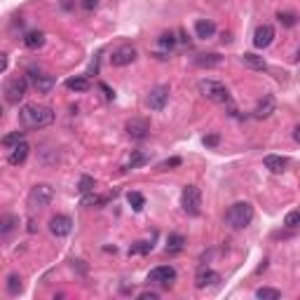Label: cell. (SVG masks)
Wrapping results in <instances>:
<instances>
[{"label":"cell","mask_w":300,"mask_h":300,"mask_svg":"<svg viewBox=\"0 0 300 300\" xmlns=\"http://www.w3.org/2000/svg\"><path fill=\"white\" fill-rule=\"evenodd\" d=\"M148 251H153L150 242H136V244L129 246V256H134V253H148Z\"/></svg>","instance_id":"29"},{"label":"cell","mask_w":300,"mask_h":300,"mask_svg":"<svg viewBox=\"0 0 300 300\" xmlns=\"http://www.w3.org/2000/svg\"><path fill=\"white\" fill-rule=\"evenodd\" d=\"M19 120L26 129H42L54 122V111L47 106H38V103H28L19 111Z\"/></svg>","instance_id":"1"},{"label":"cell","mask_w":300,"mask_h":300,"mask_svg":"<svg viewBox=\"0 0 300 300\" xmlns=\"http://www.w3.org/2000/svg\"><path fill=\"white\" fill-rule=\"evenodd\" d=\"M228 223L232 225L234 230H244L251 221H253V206L249 202H234L232 206L228 209Z\"/></svg>","instance_id":"2"},{"label":"cell","mask_w":300,"mask_h":300,"mask_svg":"<svg viewBox=\"0 0 300 300\" xmlns=\"http://www.w3.org/2000/svg\"><path fill=\"white\" fill-rule=\"evenodd\" d=\"M272 40H274V28L270 24H263V26L256 28V33H253V47L265 50V47L272 45Z\"/></svg>","instance_id":"10"},{"label":"cell","mask_w":300,"mask_h":300,"mask_svg":"<svg viewBox=\"0 0 300 300\" xmlns=\"http://www.w3.org/2000/svg\"><path fill=\"white\" fill-rule=\"evenodd\" d=\"M277 19L284 24V26H289V28L295 26V14H293V12H279Z\"/></svg>","instance_id":"32"},{"label":"cell","mask_w":300,"mask_h":300,"mask_svg":"<svg viewBox=\"0 0 300 300\" xmlns=\"http://www.w3.org/2000/svg\"><path fill=\"white\" fill-rule=\"evenodd\" d=\"M52 197H54V190L47 183H40L28 192V206H31V209H45V206L52 202Z\"/></svg>","instance_id":"5"},{"label":"cell","mask_w":300,"mask_h":300,"mask_svg":"<svg viewBox=\"0 0 300 300\" xmlns=\"http://www.w3.org/2000/svg\"><path fill=\"white\" fill-rule=\"evenodd\" d=\"M78 190L82 195H87V192H92V190H94V178L92 176H82L80 178V185H78Z\"/></svg>","instance_id":"31"},{"label":"cell","mask_w":300,"mask_h":300,"mask_svg":"<svg viewBox=\"0 0 300 300\" xmlns=\"http://www.w3.org/2000/svg\"><path fill=\"white\" fill-rule=\"evenodd\" d=\"M33 84L40 94H50L56 84V78L54 75H47V73H38V75H33Z\"/></svg>","instance_id":"14"},{"label":"cell","mask_w":300,"mask_h":300,"mask_svg":"<svg viewBox=\"0 0 300 300\" xmlns=\"http://www.w3.org/2000/svg\"><path fill=\"white\" fill-rule=\"evenodd\" d=\"M127 134L132 136L134 141H143V139H148L150 124L145 122V120H129L127 122Z\"/></svg>","instance_id":"12"},{"label":"cell","mask_w":300,"mask_h":300,"mask_svg":"<svg viewBox=\"0 0 300 300\" xmlns=\"http://www.w3.org/2000/svg\"><path fill=\"white\" fill-rule=\"evenodd\" d=\"M195 33H197V38H211L213 33H216V24L209 22V19H200V22L195 24Z\"/></svg>","instance_id":"18"},{"label":"cell","mask_w":300,"mask_h":300,"mask_svg":"<svg viewBox=\"0 0 300 300\" xmlns=\"http://www.w3.org/2000/svg\"><path fill=\"white\" fill-rule=\"evenodd\" d=\"M141 300H157V293H141Z\"/></svg>","instance_id":"42"},{"label":"cell","mask_w":300,"mask_h":300,"mask_svg":"<svg viewBox=\"0 0 300 300\" xmlns=\"http://www.w3.org/2000/svg\"><path fill=\"white\" fill-rule=\"evenodd\" d=\"M82 204L84 206H96V209H99V206H106L108 204V197H96V195H89V197H84V200H82Z\"/></svg>","instance_id":"28"},{"label":"cell","mask_w":300,"mask_h":300,"mask_svg":"<svg viewBox=\"0 0 300 300\" xmlns=\"http://www.w3.org/2000/svg\"><path fill=\"white\" fill-rule=\"evenodd\" d=\"M145 162H148V155H145V153H141V150H136V153L129 157L127 169H139V167H143Z\"/></svg>","instance_id":"26"},{"label":"cell","mask_w":300,"mask_h":300,"mask_svg":"<svg viewBox=\"0 0 300 300\" xmlns=\"http://www.w3.org/2000/svg\"><path fill=\"white\" fill-rule=\"evenodd\" d=\"M7 71V54L5 52H0V73Z\"/></svg>","instance_id":"41"},{"label":"cell","mask_w":300,"mask_h":300,"mask_svg":"<svg viewBox=\"0 0 300 300\" xmlns=\"http://www.w3.org/2000/svg\"><path fill=\"white\" fill-rule=\"evenodd\" d=\"M169 101V87H164V84H160V87L150 89L148 99H145V103H148L150 111H162V108L167 106Z\"/></svg>","instance_id":"9"},{"label":"cell","mask_w":300,"mask_h":300,"mask_svg":"<svg viewBox=\"0 0 300 300\" xmlns=\"http://www.w3.org/2000/svg\"><path fill=\"white\" fill-rule=\"evenodd\" d=\"M7 291H10L12 295H17V293H22V279L17 277V274H12L10 279H7Z\"/></svg>","instance_id":"30"},{"label":"cell","mask_w":300,"mask_h":300,"mask_svg":"<svg viewBox=\"0 0 300 300\" xmlns=\"http://www.w3.org/2000/svg\"><path fill=\"white\" fill-rule=\"evenodd\" d=\"M24 136H26V132H12V134H7V136H3L0 143L5 145V148H14L17 143H22L24 141Z\"/></svg>","instance_id":"24"},{"label":"cell","mask_w":300,"mask_h":300,"mask_svg":"<svg viewBox=\"0 0 300 300\" xmlns=\"http://www.w3.org/2000/svg\"><path fill=\"white\" fill-rule=\"evenodd\" d=\"M24 45H26L28 50H38L45 45V33L42 31H28L26 38H24Z\"/></svg>","instance_id":"20"},{"label":"cell","mask_w":300,"mask_h":300,"mask_svg":"<svg viewBox=\"0 0 300 300\" xmlns=\"http://www.w3.org/2000/svg\"><path fill=\"white\" fill-rule=\"evenodd\" d=\"M94 73H99V56H94V61L89 63V73H87V75H94Z\"/></svg>","instance_id":"40"},{"label":"cell","mask_w":300,"mask_h":300,"mask_svg":"<svg viewBox=\"0 0 300 300\" xmlns=\"http://www.w3.org/2000/svg\"><path fill=\"white\" fill-rule=\"evenodd\" d=\"M242 63H244V66H249V68H253V71H265V68H267L265 59H263V56H258V54H253V52H244V54H242Z\"/></svg>","instance_id":"17"},{"label":"cell","mask_w":300,"mask_h":300,"mask_svg":"<svg viewBox=\"0 0 300 300\" xmlns=\"http://www.w3.org/2000/svg\"><path fill=\"white\" fill-rule=\"evenodd\" d=\"M50 230H52V234H56V237H66V234L73 230V221L68 216H63V213H59V216H54L50 221Z\"/></svg>","instance_id":"11"},{"label":"cell","mask_w":300,"mask_h":300,"mask_svg":"<svg viewBox=\"0 0 300 300\" xmlns=\"http://www.w3.org/2000/svg\"><path fill=\"white\" fill-rule=\"evenodd\" d=\"M256 298H261V300H279V298H282V291L267 289V286H263V289L256 291Z\"/></svg>","instance_id":"27"},{"label":"cell","mask_w":300,"mask_h":300,"mask_svg":"<svg viewBox=\"0 0 300 300\" xmlns=\"http://www.w3.org/2000/svg\"><path fill=\"white\" fill-rule=\"evenodd\" d=\"M298 223H300V213L298 211H291V213H286V218H284V225L286 228H298Z\"/></svg>","instance_id":"33"},{"label":"cell","mask_w":300,"mask_h":300,"mask_svg":"<svg viewBox=\"0 0 300 300\" xmlns=\"http://www.w3.org/2000/svg\"><path fill=\"white\" fill-rule=\"evenodd\" d=\"M218 134H211V136H204V145H209V148H213V145H218Z\"/></svg>","instance_id":"37"},{"label":"cell","mask_w":300,"mask_h":300,"mask_svg":"<svg viewBox=\"0 0 300 300\" xmlns=\"http://www.w3.org/2000/svg\"><path fill=\"white\" fill-rule=\"evenodd\" d=\"M178 164H181V157H172V160L162 162V164H160V169H162V172H167V169H172V167H178Z\"/></svg>","instance_id":"36"},{"label":"cell","mask_w":300,"mask_h":300,"mask_svg":"<svg viewBox=\"0 0 300 300\" xmlns=\"http://www.w3.org/2000/svg\"><path fill=\"white\" fill-rule=\"evenodd\" d=\"M66 87L71 89V92H87V89L92 87V82H89L87 75H75V78L66 80Z\"/></svg>","instance_id":"19"},{"label":"cell","mask_w":300,"mask_h":300,"mask_svg":"<svg viewBox=\"0 0 300 300\" xmlns=\"http://www.w3.org/2000/svg\"><path fill=\"white\" fill-rule=\"evenodd\" d=\"M221 282V274L213 272V270H202L200 274H197V279H195V286L197 289H204V286H213V284Z\"/></svg>","instance_id":"16"},{"label":"cell","mask_w":300,"mask_h":300,"mask_svg":"<svg viewBox=\"0 0 300 300\" xmlns=\"http://www.w3.org/2000/svg\"><path fill=\"white\" fill-rule=\"evenodd\" d=\"M174 279H176V270H174L172 265H157L148 272V282H153V284H164V286H169Z\"/></svg>","instance_id":"8"},{"label":"cell","mask_w":300,"mask_h":300,"mask_svg":"<svg viewBox=\"0 0 300 300\" xmlns=\"http://www.w3.org/2000/svg\"><path fill=\"white\" fill-rule=\"evenodd\" d=\"M256 117H270L274 113V101H272V96H265V99L261 101V103H258L256 106Z\"/></svg>","instance_id":"21"},{"label":"cell","mask_w":300,"mask_h":300,"mask_svg":"<svg viewBox=\"0 0 300 300\" xmlns=\"http://www.w3.org/2000/svg\"><path fill=\"white\" fill-rule=\"evenodd\" d=\"M185 244V239L181 237V234H169L167 239V253H178V251L183 249Z\"/></svg>","instance_id":"23"},{"label":"cell","mask_w":300,"mask_h":300,"mask_svg":"<svg viewBox=\"0 0 300 300\" xmlns=\"http://www.w3.org/2000/svg\"><path fill=\"white\" fill-rule=\"evenodd\" d=\"M263 162H265V167L272 174H282L284 169L289 167V157H284V155H265Z\"/></svg>","instance_id":"15"},{"label":"cell","mask_w":300,"mask_h":300,"mask_svg":"<svg viewBox=\"0 0 300 300\" xmlns=\"http://www.w3.org/2000/svg\"><path fill=\"white\" fill-rule=\"evenodd\" d=\"M181 206L188 216H197L202 211V192L197 185H185L181 192Z\"/></svg>","instance_id":"4"},{"label":"cell","mask_w":300,"mask_h":300,"mask_svg":"<svg viewBox=\"0 0 300 300\" xmlns=\"http://www.w3.org/2000/svg\"><path fill=\"white\" fill-rule=\"evenodd\" d=\"M3 228H0V232L3 234H7V232H12L14 230V225H17V218L14 216H7V218H3V223H0Z\"/></svg>","instance_id":"35"},{"label":"cell","mask_w":300,"mask_h":300,"mask_svg":"<svg viewBox=\"0 0 300 300\" xmlns=\"http://www.w3.org/2000/svg\"><path fill=\"white\" fill-rule=\"evenodd\" d=\"M160 47H164V50H172L174 45H176V38H174V33H164V35H160Z\"/></svg>","instance_id":"34"},{"label":"cell","mask_w":300,"mask_h":300,"mask_svg":"<svg viewBox=\"0 0 300 300\" xmlns=\"http://www.w3.org/2000/svg\"><path fill=\"white\" fill-rule=\"evenodd\" d=\"M127 202L132 204L134 211H143V206H145V197L141 192H129L127 195Z\"/></svg>","instance_id":"25"},{"label":"cell","mask_w":300,"mask_h":300,"mask_svg":"<svg viewBox=\"0 0 300 300\" xmlns=\"http://www.w3.org/2000/svg\"><path fill=\"white\" fill-rule=\"evenodd\" d=\"M80 5H82L84 10H94V7L99 5V0H80Z\"/></svg>","instance_id":"39"},{"label":"cell","mask_w":300,"mask_h":300,"mask_svg":"<svg viewBox=\"0 0 300 300\" xmlns=\"http://www.w3.org/2000/svg\"><path fill=\"white\" fill-rule=\"evenodd\" d=\"M99 87H101V92H103V94H106V99H111V101H113V99H115V92H113V89H111V87H108V84H106V82H101V84H99Z\"/></svg>","instance_id":"38"},{"label":"cell","mask_w":300,"mask_h":300,"mask_svg":"<svg viewBox=\"0 0 300 300\" xmlns=\"http://www.w3.org/2000/svg\"><path fill=\"white\" fill-rule=\"evenodd\" d=\"M197 89L204 99H211V101H218V103H230V92L228 87L218 80H211V78H204L197 82Z\"/></svg>","instance_id":"3"},{"label":"cell","mask_w":300,"mask_h":300,"mask_svg":"<svg viewBox=\"0 0 300 300\" xmlns=\"http://www.w3.org/2000/svg\"><path fill=\"white\" fill-rule=\"evenodd\" d=\"M26 89H28V80L26 78H14L5 84V99L7 103H19V101L26 96Z\"/></svg>","instance_id":"6"},{"label":"cell","mask_w":300,"mask_h":300,"mask_svg":"<svg viewBox=\"0 0 300 300\" xmlns=\"http://www.w3.org/2000/svg\"><path fill=\"white\" fill-rule=\"evenodd\" d=\"M136 56H139V52H136L134 45H122V47H117L111 54V63L117 68H122V66H129V63L136 61Z\"/></svg>","instance_id":"7"},{"label":"cell","mask_w":300,"mask_h":300,"mask_svg":"<svg viewBox=\"0 0 300 300\" xmlns=\"http://www.w3.org/2000/svg\"><path fill=\"white\" fill-rule=\"evenodd\" d=\"M223 61V56L218 54H200V56H195V63L202 68H211V66H218V63Z\"/></svg>","instance_id":"22"},{"label":"cell","mask_w":300,"mask_h":300,"mask_svg":"<svg viewBox=\"0 0 300 300\" xmlns=\"http://www.w3.org/2000/svg\"><path fill=\"white\" fill-rule=\"evenodd\" d=\"M28 153H31V148H28L26 141H22V143H17L14 148H12L10 157H7V162H10L12 167H19V164H24L28 157Z\"/></svg>","instance_id":"13"},{"label":"cell","mask_w":300,"mask_h":300,"mask_svg":"<svg viewBox=\"0 0 300 300\" xmlns=\"http://www.w3.org/2000/svg\"><path fill=\"white\" fill-rule=\"evenodd\" d=\"M0 120H3V106H0Z\"/></svg>","instance_id":"43"}]
</instances>
